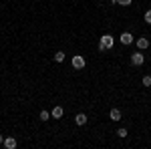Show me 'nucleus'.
Masks as SVG:
<instances>
[{
	"label": "nucleus",
	"mask_w": 151,
	"mask_h": 149,
	"mask_svg": "<svg viewBox=\"0 0 151 149\" xmlns=\"http://www.w3.org/2000/svg\"><path fill=\"white\" fill-rule=\"evenodd\" d=\"M113 46H115V38L111 35L101 36V40H99V50H109V48H113Z\"/></svg>",
	"instance_id": "nucleus-1"
},
{
	"label": "nucleus",
	"mask_w": 151,
	"mask_h": 149,
	"mask_svg": "<svg viewBox=\"0 0 151 149\" xmlns=\"http://www.w3.org/2000/svg\"><path fill=\"white\" fill-rule=\"evenodd\" d=\"M70 65L75 67L77 71H81V69H85V65H87V60L81 57V55H75V57L70 58Z\"/></svg>",
	"instance_id": "nucleus-2"
},
{
	"label": "nucleus",
	"mask_w": 151,
	"mask_h": 149,
	"mask_svg": "<svg viewBox=\"0 0 151 149\" xmlns=\"http://www.w3.org/2000/svg\"><path fill=\"white\" fill-rule=\"evenodd\" d=\"M143 63H145V57H143L141 53H133V55H131V65H133V67H141Z\"/></svg>",
	"instance_id": "nucleus-3"
},
{
	"label": "nucleus",
	"mask_w": 151,
	"mask_h": 149,
	"mask_svg": "<svg viewBox=\"0 0 151 149\" xmlns=\"http://www.w3.org/2000/svg\"><path fill=\"white\" fill-rule=\"evenodd\" d=\"M119 40H121V45H131L135 40V36L131 35V32H123V35L119 36Z\"/></svg>",
	"instance_id": "nucleus-4"
},
{
	"label": "nucleus",
	"mask_w": 151,
	"mask_h": 149,
	"mask_svg": "<svg viewBox=\"0 0 151 149\" xmlns=\"http://www.w3.org/2000/svg\"><path fill=\"white\" fill-rule=\"evenodd\" d=\"M135 45H137V48H139V50H145V48L149 46V38H147V36H141V38H137V40H135Z\"/></svg>",
	"instance_id": "nucleus-5"
},
{
	"label": "nucleus",
	"mask_w": 151,
	"mask_h": 149,
	"mask_svg": "<svg viewBox=\"0 0 151 149\" xmlns=\"http://www.w3.org/2000/svg\"><path fill=\"white\" fill-rule=\"evenodd\" d=\"M16 145H18V141L14 137H6L4 139V147L6 149H16Z\"/></svg>",
	"instance_id": "nucleus-6"
},
{
	"label": "nucleus",
	"mask_w": 151,
	"mask_h": 149,
	"mask_svg": "<svg viewBox=\"0 0 151 149\" xmlns=\"http://www.w3.org/2000/svg\"><path fill=\"white\" fill-rule=\"evenodd\" d=\"M63 113H65V111H63V107H55V109L50 111V117H52V119H60Z\"/></svg>",
	"instance_id": "nucleus-7"
},
{
	"label": "nucleus",
	"mask_w": 151,
	"mask_h": 149,
	"mask_svg": "<svg viewBox=\"0 0 151 149\" xmlns=\"http://www.w3.org/2000/svg\"><path fill=\"white\" fill-rule=\"evenodd\" d=\"M109 119H111V121H121V111H119V109H111Z\"/></svg>",
	"instance_id": "nucleus-8"
},
{
	"label": "nucleus",
	"mask_w": 151,
	"mask_h": 149,
	"mask_svg": "<svg viewBox=\"0 0 151 149\" xmlns=\"http://www.w3.org/2000/svg\"><path fill=\"white\" fill-rule=\"evenodd\" d=\"M75 121H77V125H85V123H87V115H85V113H79L77 117H75Z\"/></svg>",
	"instance_id": "nucleus-9"
},
{
	"label": "nucleus",
	"mask_w": 151,
	"mask_h": 149,
	"mask_svg": "<svg viewBox=\"0 0 151 149\" xmlns=\"http://www.w3.org/2000/svg\"><path fill=\"white\" fill-rule=\"evenodd\" d=\"M55 60H57V63H63V60H65V53H63V50H58L57 55H55Z\"/></svg>",
	"instance_id": "nucleus-10"
},
{
	"label": "nucleus",
	"mask_w": 151,
	"mask_h": 149,
	"mask_svg": "<svg viewBox=\"0 0 151 149\" xmlns=\"http://www.w3.org/2000/svg\"><path fill=\"white\" fill-rule=\"evenodd\" d=\"M117 135H119V137H121V139H125V137H127V135H129V133H127V129H125V127H121V129L117 131Z\"/></svg>",
	"instance_id": "nucleus-11"
},
{
	"label": "nucleus",
	"mask_w": 151,
	"mask_h": 149,
	"mask_svg": "<svg viewBox=\"0 0 151 149\" xmlns=\"http://www.w3.org/2000/svg\"><path fill=\"white\" fill-rule=\"evenodd\" d=\"M50 119V113L48 111H40V121H48Z\"/></svg>",
	"instance_id": "nucleus-12"
},
{
	"label": "nucleus",
	"mask_w": 151,
	"mask_h": 149,
	"mask_svg": "<svg viewBox=\"0 0 151 149\" xmlns=\"http://www.w3.org/2000/svg\"><path fill=\"white\" fill-rule=\"evenodd\" d=\"M133 0H115V4H119V6H129Z\"/></svg>",
	"instance_id": "nucleus-13"
},
{
	"label": "nucleus",
	"mask_w": 151,
	"mask_h": 149,
	"mask_svg": "<svg viewBox=\"0 0 151 149\" xmlns=\"http://www.w3.org/2000/svg\"><path fill=\"white\" fill-rule=\"evenodd\" d=\"M143 87H151V77H149V75L143 77Z\"/></svg>",
	"instance_id": "nucleus-14"
},
{
	"label": "nucleus",
	"mask_w": 151,
	"mask_h": 149,
	"mask_svg": "<svg viewBox=\"0 0 151 149\" xmlns=\"http://www.w3.org/2000/svg\"><path fill=\"white\" fill-rule=\"evenodd\" d=\"M143 18H145V22H147V24H151V10L145 12V16H143Z\"/></svg>",
	"instance_id": "nucleus-15"
},
{
	"label": "nucleus",
	"mask_w": 151,
	"mask_h": 149,
	"mask_svg": "<svg viewBox=\"0 0 151 149\" xmlns=\"http://www.w3.org/2000/svg\"><path fill=\"white\" fill-rule=\"evenodd\" d=\"M0 145H4V137L2 135H0Z\"/></svg>",
	"instance_id": "nucleus-16"
}]
</instances>
